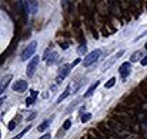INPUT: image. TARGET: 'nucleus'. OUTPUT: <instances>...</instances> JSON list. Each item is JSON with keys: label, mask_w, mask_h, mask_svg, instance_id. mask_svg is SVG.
Masks as SVG:
<instances>
[{"label": "nucleus", "mask_w": 147, "mask_h": 139, "mask_svg": "<svg viewBox=\"0 0 147 139\" xmlns=\"http://www.w3.org/2000/svg\"><path fill=\"white\" fill-rule=\"evenodd\" d=\"M36 49H37V42H36V40H32V42L27 45V47H26V49L22 52V56H20V59H22L23 62H26L27 59H30V57L34 55Z\"/></svg>", "instance_id": "nucleus-1"}, {"label": "nucleus", "mask_w": 147, "mask_h": 139, "mask_svg": "<svg viewBox=\"0 0 147 139\" xmlns=\"http://www.w3.org/2000/svg\"><path fill=\"white\" fill-rule=\"evenodd\" d=\"M100 55H101V49H96V50H93L92 53H89V55L83 59V66H84V67H89L90 65H93L98 57H100Z\"/></svg>", "instance_id": "nucleus-2"}, {"label": "nucleus", "mask_w": 147, "mask_h": 139, "mask_svg": "<svg viewBox=\"0 0 147 139\" xmlns=\"http://www.w3.org/2000/svg\"><path fill=\"white\" fill-rule=\"evenodd\" d=\"M39 62H40V57H39V56H33L32 60L27 63V69H26L27 78H33V75H34V72H36V67H37Z\"/></svg>", "instance_id": "nucleus-3"}, {"label": "nucleus", "mask_w": 147, "mask_h": 139, "mask_svg": "<svg viewBox=\"0 0 147 139\" xmlns=\"http://www.w3.org/2000/svg\"><path fill=\"white\" fill-rule=\"evenodd\" d=\"M70 69H73L71 65H63V66L60 67V73H59V76L56 78V83H57V85H60V83L66 79V76H69Z\"/></svg>", "instance_id": "nucleus-4"}, {"label": "nucleus", "mask_w": 147, "mask_h": 139, "mask_svg": "<svg viewBox=\"0 0 147 139\" xmlns=\"http://www.w3.org/2000/svg\"><path fill=\"white\" fill-rule=\"evenodd\" d=\"M123 55H124V50H119V52H117V53H114V55L107 60V62H104V65H103V67H101V69H103V70H107V69H109V67H111V65H113L119 57H121Z\"/></svg>", "instance_id": "nucleus-5"}, {"label": "nucleus", "mask_w": 147, "mask_h": 139, "mask_svg": "<svg viewBox=\"0 0 147 139\" xmlns=\"http://www.w3.org/2000/svg\"><path fill=\"white\" fill-rule=\"evenodd\" d=\"M13 91L14 92H24V91H27V88H29V85H27V82L26 80H23V79H19V80H16L14 83H13Z\"/></svg>", "instance_id": "nucleus-6"}, {"label": "nucleus", "mask_w": 147, "mask_h": 139, "mask_svg": "<svg viewBox=\"0 0 147 139\" xmlns=\"http://www.w3.org/2000/svg\"><path fill=\"white\" fill-rule=\"evenodd\" d=\"M119 72H120L121 79H126V78L130 76V73H131V63H130V62H124V63L120 66Z\"/></svg>", "instance_id": "nucleus-7"}, {"label": "nucleus", "mask_w": 147, "mask_h": 139, "mask_svg": "<svg viewBox=\"0 0 147 139\" xmlns=\"http://www.w3.org/2000/svg\"><path fill=\"white\" fill-rule=\"evenodd\" d=\"M53 119H54V115H53V116H50L49 119H46V121H45L42 125H39V128H37V129H39V132H45V131H46V129L50 126V123L53 122Z\"/></svg>", "instance_id": "nucleus-8"}, {"label": "nucleus", "mask_w": 147, "mask_h": 139, "mask_svg": "<svg viewBox=\"0 0 147 139\" xmlns=\"http://www.w3.org/2000/svg\"><path fill=\"white\" fill-rule=\"evenodd\" d=\"M11 80V75H6L3 79H1V88H0V92L4 93V91H6V88L9 86V82Z\"/></svg>", "instance_id": "nucleus-9"}, {"label": "nucleus", "mask_w": 147, "mask_h": 139, "mask_svg": "<svg viewBox=\"0 0 147 139\" xmlns=\"http://www.w3.org/2000/svg\"><path fill=\"white\" fill-rule=\"evenodd\" d=\"M98 85H100V80H96V82H94V83H93V85H92V86H90L89 89H87V92L84 93V97H90V96H92V95L94 93V91L97 89Z\"/></svg>", "instance_id": "nucleus-10"}, {"label": "nucleus", "mask_w": 147, "mask_h": 139, "mask_svg": "<svg viewBox=\"0 0 147 139\" xmlns=\"http://www.w3.org/2000/svg\"><path fill=\"white\" fill-rule=\"evenodd\" d=\"M37 95H39V93L36 92V91H32V92H30V96L26 99V106L33 105V103H34V100H36V97H37Z\"/></svg>", "instance_id": "nucleus-11"}, {"label": "nucleus", "mask_w": 147, "mask_h": 139, "mask_svg": "<svg viewBox=\"0 0 147 139\" xmlns=\"http://www.w3.org/2000/svg\"><path fill=\"white\" fill-rule=\"evenodd\" d=\"M69 95H70V86H67V88L64 89V92H63L61 95H60V96H59V97H57L56 103H61V102H63V100H64V99H66Z\"/></svg>", "instance_id": "nucleus-12"}, {"label": "nucleus", "mask_w": 147, "mask_h": 139, "mask_svg": "<svg viewBox=\"0 0 147 139\" xmlns=\"http://www.w3.org/2000/svg\"><path fill=\"white\" fill-rule=\"evenodd\" d=\"M29 10L32 14H34L37 12V1L36 0H29Z\"/></svg>", "instance_id": "nucleus-13"}, {"label": "nucleus", "mask_w": 147, "mask_h": 139, "mask_svg": "<svg viewBox=\"0 0 147 139\" xmlns=\"http://www.w3.org/2000/svg\"><path fill=\"white\" fill-rule=\"evenodd\" d=\"M57 57H59L57 52H51V53H50V56H49V59L46 60V62H47V65H53V63L57 60Z\"/></svg>", "instance_id": "nucleus-14"}, {"label": "nucleus", "mask_w": 147, "mask_h": 139, "mask_svg": "<svg viewBox=\"0 0 147 139\" xmlns=\"http://www.w3.org/2000/svg\"><path fill=\"white\" fill-rule=\"evenodd\" d=\"M142 57V52L140 50H137V52H134L133 55H131V57H130V60H131V63L133 62H139V59Z\"/></svg>", "instance_id": "nucleus-15"}, {"label": "nucleus", "mask_w": 147, "mask_h": 139, "mask_svg": "<svg viewBox=\"0 0 147 139\" xmlns=\"http://www.w3.org/2000/svg\"><path fill=\"white\" fill-rule=\"evenodd\" d=\"M30 128H32V125H29L27 128H24V129H23V131H22L20 134H17V135H16L14 138H11V139H20V138H22V136H24V135H26V134H27V132L30 131Z\"/></svg>", "instance_id": "nucleus-16"}, {"label": "nucleus", "mask_w": 147, "mask_h": 139, "mask_svg": "<svg viewBox=\"0 0 147 139\" xmlns=\"http://www.w3.org/2000/svg\"><path fill=\"white\" fill-rule=\"evenodd\" d=\"M114 85H116V78H110L109 82H106L104 86H106V89H110V88H113Z\"/></svg>", "instance_id": "nucleus-17"}, {"label": "nucleus", "mask_w": 147, "mask_h": 139, "mask_svg": "<svg viewBox=\"0 0 147 139\" xmlns=\"http://www.w3.org/2000/svg\"><path fill=\"white\" fill-rule=\"evenodd\" d=\"M19 122H20V118H17V119H13V121L9 123V131H13V129H14V126H16Z\"/></svg>", "instance_id": "nucleus-18"}, {"label": "nucleus", "mask_w": 147, "mask_h": 139, "mask_svg": "<svg viewBox=\"0 0 147 139\" xmlns=\"http://www.w3.org/2000/svg\"><path fill=\"white\" fill-rule=\"evenodd\" d=\"M92 116H93V115H92V113H89V112H87V113H84V115L82 116V122H83V123L89 122V121L92 119Z\"/></svg>", "instance_id": "nucleus-19"}, {"label": "nucleus", "mask_w": 147, "mask_h": 139, "mask_svg": "<svg viewBox=\"0 0 147 139\" xmlns=\"http://www.w3.org/2000/svg\"><path fill=\"white\" fill-rule=\"evenodd\" d=\"M70 126H71V121H70V119H66L64 123H63V129H64V131H69Z\"/></svg>", "instance_id": "nucleus-20"}, {"label": "nucleus", "mask_w": 147, "mask_h": 139, "mask_svg": "<svg viewBox=\"0 0 147 139\" xmlns=\"http://www.w3.org/2000/svg\"><path fill=\"white\" fill-rule=\"evenodd\" d=\"M86 52H87V46H86V45H80L79 49H77V53H79V55H83V53H86Z\"/></svg>", "instance_id": "nucleus-21"}, {"label": "nucleus", "mask_w": 147, "mask_h": 139, "mask_svg": "<svg viewBox=\"0 0 147 139\" xmlns=\"http://www.w3.org/2000/svg\"><path fill=\"white\" fill-rule=\"evenodd\" d=\"M80 62H83V60H82V59H80V57H79V59H76V60H74V62H73V63H70V65H71V66H73V67H74V66H76V65H79V63H80Z\"/></svg>", "instance_id": "nucleus-22"}, {"label": "nucleus", "mask_w": 147, "mask_h": 139, "mask_svg": "<svg viewBox=\"0 0 147 139\" xmlns=\"http://www.w3.org/2000/svg\"><path fill=\"white\" fill-rule=\"evenodd\" d=\"M140 63H142V66H147V56H144V57L142 59V62H140Z\"/></svg>", "instance_id": "nucleus-23"}, {"label": "nucleus", "mask_w": 147, "mask_h": 139, "mask_svg": "<svg viewBox=\"0 0 147 139\" xmlns=\"http://www.w3.org/2000/svg\"><path fill=\"white\" fill-rule=\"evenodd\" d=\"M36 115H37V113H36V112H33V113H32V115H30V116H29L27 119H29V121H33V119L36 118Z\"/></svg>", "instance_id": "nucleus-24"}, {"label": "nucleus", "mask_w": 147, "mask_h": 139, "mask_svg": "<svg viewBox=\"0 0 147 139\" xmlns=\"http://www.w3.org/2000/svg\"><path fill=\"white\" fill-rule=\"evenodd\" d=\"M40 139H51V135H50V134H45Z\"/></svg>", "instance_id": "nucleus-25"}, {"label": "nucleus", "mask_w": 147, "mask_h": 139, "mask_svg": "<svg viewBox=\"0 0 147 139\" xmlns=\"http://www.w3.org/2000/svg\"><path fill=\"white\" fill-rule=\"evenodd\" d=\"M61 49H64V50H66V49H67V43H63V45H61Z\"/></svg>", "instance_id": "nucleus-26"}, {"label": "nucleus", "mask_w": 147, "mask_h": 139, "mask_svg": "<svg viewBox=\"0 0 147 139\" xmlns=\"http://www.w3.org/2000/svg\"><path fill=\"white\" fill-rule=\"evenodd\" d=\"M144 47H146V50H147V43H146V45H144Z\"/></svg>", "instance_id": "nucleus-27"}]
</instances>
